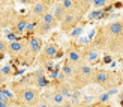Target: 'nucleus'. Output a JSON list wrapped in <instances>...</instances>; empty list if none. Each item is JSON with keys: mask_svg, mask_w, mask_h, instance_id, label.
I'll return each mask as SVG.
<instances>
[{"mask_svg": "<svg viewBox=\"0 0 123 107\" xmlns=\"http://www.w3.org/2000/svg\"><path fill=\"white\" fill-rule=\"evenodd\" d=\"M95 47L108 53H123V18L110 21L98 29Z\"/></svg>", "mask_w": 123, "mask_h": 107, "instance_id": "nucleus-1", "label": "nucleus"}, {"mask_svg": "<svg viewBox=\"0 0 123 107\" xmlns=\"http://www.w3.org/2000/svg\"><path fill=\"white\" fill-rule=\"evenodd\" d=\"M12 92L15 93V98L20 100V103L35 106L41 100V92L36 86L24 85V83H14L12 85Z\"/></svg>", "mask_w": 123, "mask_h": 107, "instance_id": "nucleus-2", "label": "nucleus"}, {"mask_svg": "<svg viewBox=\"0 0 123 107\" xmlns=\"http://www.w3.org/2000/svg\"><path fill=\"white\" fill-rule=\"evenodd\" d=\"M92 74H93V68H92L90 64L81 62L80 65H77L75 74L71 77L72 78V81H71L72 87L74 89H81V87L92 83Z\"/></svg>", "mask_w": 123, "mask_h": 107, "instance_id": "nucleus-3", "label": "nucleus"}, {"mask_svg": "<svg viewBox=\"0 0 123 107\" xmlns=\"http://www.w3.org/2000/svg\"><path fill=\"white\" fill-rule=\"evenodd\" d=\"M42 47H44V42H42V36H38V35H33L27 39V48L24 54L21 56V59L26 62V64H32L33 59L41 53Z\"/></svg>", "mask_w": 123, "mask_h": 107, "instance_id": "nucleus-4", "label": "nucleus"}, {"mask_svg": "<svg viewBox=\"0 0 123 107\" xmlns=\"http://www.w3.org/2000/svg\"><path fill=\"white\" fill-rule=\"evenodd\" d=\"M81 17L83 15L80 14L78 11H66L65 17L62 18V21H60V29L63 30V32H66V33H71L72 30L78 26Z\"/></svg>", "mask_w": 123, "mask_h": 107, "instance_id": "nucleus-5", "label": "nucleus"}, {"mask_svg": "<svg viewBox=\"0 0 123 107\" xmlns=\"http://www.w3.org/2000/svg\"><path fill=\"white\" fill-rule=\"evenodd\" d=\"M27 21H29V17L27 15H23V14H18L15 12L14 14V18L9 24V30L15 35H24L26 33V29H27Z\"/></svg>", "mask_w": 123, "mask_h": 107, "instance_id": "nucleus-6", "label": "nucleus"}, {"mask_svg": "<svg viewBox=\"0 0 123 107\" xmlns=\"http://www.w3.org/2000/svg\"><path fill=\"white\" fill-rule=\"evenodd\" d=\"M114 80V75L111 72H108L105 70H96L92 74V83H95L98 86L102 87H110Z\"/></svg>", "mask_w": 123, "mask_h": 107, "instance_id": "nucleus-7", "label": "nucleus"}, {"mask_svg": "<svg viewBox=\"0 0 123 107\" xmlns=\"http://www.w3.org/2000/svg\"><path fill=\"white\" fill-rule=\"evenodd\" d=\"M59 53V47L56 42H47L41 50V56H39V64H48L50 60H53L54 57H57Z\"/></svg>", "mask_w": 123, "mask_h": 107, "instance_id": "nucleus-8", "label": "nucleus"}, {"mask_svg": "<svg viewBox=\"0 0 123 107\" xmlns=\"http://www.w3.org/2000/svg\"><path fill=\"white\" fill-rule=\"evenodd\" d=\"M27 48V41H21V39H14V41H8V47H6V53L12 57H21Z\"/></svg>", "mask_w": 123, "mask_h": 107, "instance_id": "nucleus-9", "label": "nucleus"}, {"mask_svg": "<svg viewBox=\"0 0 123 107\" xmlns=\"http://www.w3.org/2000/svg\"><path fill=\"white\" fill-rule=\"evenodd\" d=\"M51 6H53V5H48V3H45V2H41V0H38V2H35L32 6H30V9H29V17L39 20V18L44 15L47 11L51 9Z\"/></svg>", "mask_w": 123, "mask_h": 107, "instance_id": "nucleus-10", "label": "nucleus"}, {"mask_svg": "<svg viewBox=\"0 0 123 107\" xmlns=\"http://www.w3.org/2000/svg\"><path fill=\"white\" fill-rule=\"evenodd\" d=\"M66 60L68 62H71L72 65H80L83 62V53H81V50H78L75 47H69L66 50Z\"/></svg>", "mask_w": 123, "mask_h": 107, "instance_id": "nucleus-11", "label": "nucleus"}, {"mask_svg": "<svg viewBox=\"0 0 123 107\" xmlns=\"http://www.w3.org/2000/svg\"><path fill=\"white\" fill-rule=\"evenodd\" d=\"M56 91H59L66 100H71L72 95H74V87H72V85L69 83V81H66V80L59 81V83L56 85Z\"/></svg>", "mask_w": 123, "mask_h": 107, "instance_id": "nucleus-12", "label": "nucleus"}, {"mask_svg": "<svg viewBox=\"0 0 123 107\" xmlns=\"http://www.w3.org/2000/svg\"><path fill=\"white\" fill-rule=\"evenodd\" d=\"M54 29L53 24H48V23H44V21H38V24H36V29H35V35L38 36H44V35H48L51 32V30Z\"/></svg>", "mask_w": 123, "mask_h": 107, "instance_id": "nucleus-13", "label": "nucleus"}, {"mask_svg": "<svg viewBox=\"0 0 123 107\" xmlns=\"http://www.w3.org/2000/svg\"><path fill=\"white\" fill-rule=\"evenodd\" d=\"M83 53V62H86V64H93V62L98 60V51L93 48V47H90V48H86Z\"/></svg>", "mask_w": 123, "mask_h": 107, "instance_id": "nucleus-14", "label": "nucleus"}, {"mask_svg": "<svg viewBox=\"0 0 123 107\" xmlns=\"http://www.w3.org/2000/svg\"><path fill=\"white\" fill-rule=\"evenodd\" d=\"M92 2L93 0H75V11H78L81 15L87 14L89 9L92 8Z\"/></svg>", "mask_w": 123, "mask_h": 107, "instance_id": "nucleus-15", "label": "nucleus"}, {"mask_svg": "<svg viewBox=\"0 0 123 107\" xmlns=\"http://www.w3.org/2000/svg\"><path fill=\"white\" fill-rule=\"evenodd\" d=\"M35 85H36V87H47L48 86V80L45 78V75H44V72L42 71H36L35 72Z\"/></svg>", "mask_w": 123, "mask_h": 107, "instance_id": "nucleus-16", "label": "nucleus"}, {"mask_svg": "<svg viewBox=\"0 0 123 107\" xmlns=\"http://www.w3.org/2000/svg\"><path fill=\"white\" fill-rule=\"evenodd\" d=\"M53 15H54V18H56V21L57 23H60L62 21V18L65 17V14H66V11H65V8L62 6L60 3H57V5H54V8H53Z\"/></svg>", "mask_w": 123, "mask_h": 107, "instance_id": "nucleus-17", "label": "nucleus"}, {"mask_svg": "<svg viewBox=\"0 0 123 107\" xmlns=\"http://www.w3.org/2000/svg\"><path fill=\"white\" fill-rule=\"evenodd\" d=\"M50 100H51V103H54V104H66V101H68V100L62 95L59 91L51 92L50 93Z\"/></svg>", "mask_w": 123, "mask_h": 107, "instance_id": "nucleus-18", "label": "nucleus"}, {"mask_svg": "<svg viewBox=\"0 0 123 107\" xmlns=\"http://www.w3.org/2000/svg\"><path fill=\"white\" fill-rule=\"evenodd\" d=\"M41 21H44V23H48V24H53L54 27L57 26V21H56V18H54V15H53V12H51V9L50 11H47L44 15H42L41 18H39Z\"/></svg>", "mask_w": 123, "mask_h": 107, "instance_id": "nucleus-19", "label": "nucleus"}, {"mask_svg": "<svg viewBox=\"0 0 123 107\" xmlns=\"http://www.w3.org/2000/svg\"><path fill=\"white\" fill-rule=\"evenodd\" d=\"M75 65H72L71 64V62H65V65H63V68H62V72H63L65 75H66V77H72V75L74 74H75Z\"/></svg>", "mask_w": 123, "mask_h": 107, "instance_id": "nucleus-20", "label": "nucleus"}, {"mask_svg": "<svg viewBox=\"0 0 123 107\" xmlns=\"http://www.w3.org/2000/svg\"><path fill=\"white\" fill-rule=\"evenodd\" d=\"M111 2H113V0H93V2H92V8L102 9V8H105V6H108Z\"/></svg>", "mask_w": 123, "mask_h": 107, "instance_id": "nucleus-21", "label": "nucleus"}, {"mask_svg": "<svg viewBox=\"0 0 123 107\" xmlns=\"http://www.w3.org/2000/svg\"><path fill=\"white\" fill-rule=\"evenodd\" d=\"M60 5L65 8V11H75V0H62Z\"/></svg>", "mask_w": 123, "mask_h": 107, "instance_id": "nucleus-22", "label": "nucleus"}, {"mask_svg": "<svg viewBox=\"0 0 123 107\" xmlns=\"http://www.w3.org/2000/svg\"><path fill=\"white\" fill-rule=\"evenodd\" d=\"M0 71H2V72H3L8 78L14 75V70H12V66H11V65H3L2 68H0Z\"/></svg>", "mask_w": 123, "mask_h": 107, "instance_id": "nucleus-23", "label": "nucleus"}, {"mask_svg": "<svg viewBox=\"0 0 123 107\" xmlns=\"http://www.w3.org/2000/svg\"><path fill=\"white\" fill-rule=\"evenodd\" d=\"M6 47H8V41L3 39V38H0V53L2 54L6 53Z\"/></svg>", "mask_w": 123, "mask_h": 107, "instance_id": "nucleus-24", "label": "nucleus"}, {"mask_svg": "<svg viewBox=\"0 0 123 107\" xmlns=\"http://www.w3.org/2000/svg\"><path fill=\"white\" fill-rule=\"evenodd\" d=\"M33 107H50V103H48L47 100H42V98H41V100H39V101L36 103Z\"/></svg>", "mask_w": 123, "mask_h": 107, "instance_id": "nucleus-25", "label": "nucleus"}, {"mask_svg": "<svg viewBox=\"0 0 123 107\" xmlns=\"http://www.w3.org/2000/svg\"><path fill=\"white\" fill-rule=\"evenodd\" d=\"M6 81H8V77L0 71V86H3V85H6Z\"/></svg>", "mask_w": 123, "mask_h": 107, "instance_id": "nucleus-26", "label": "nucleus"}, {"mask_svg": "<svg viewBox=\"0 0 123 107\" xmlns=\"http://www.w3.org/2000/svg\"><path fill=\"white\" fill-rule=\"evenodd\" d=\"M11 101H6V100H0V107H8Z\"/></svg>", "mask_w": 123, "mask_h": 107, "instance_id": "nucleus-27", "label": "nucleus"}, {"mask_svg": "<svg viewBox=\"0 0 123 107\" xmlns=\"http://www.w3.org/2000/svg\"><path fill=\"white\" fill-rule=\"evenodd\" d=\"M6 8V0H0V11Z\"/></svg>", "mask_w": 123, "mask_h": 107, "instance_id": "nucleus-28", "label": "nucleus"}, {"mask_svg": "<svg viewBox=\"0 0 123 107\" xmlns=\"http://www.w3.org/2000/svg\"><path fill=\"white\" fill-rule=\"evenodd\" d=\"M50 107H66L65 104H54V103H50Z\"/></svg>", "mask_w": 123, "mask_h": 107, "instance_id": "nucleus-29", "label": "nucleus"}, {"mask_svg": "<svg viewBox=\"0 0 123 107\" xmlns=\"http://www.w3.org/2000/svg\"><path fill=\"white\" fill-rule=\"evenodd\" d=\"M8 107H18V104H17L15 101H11V103L8 104Z\"/></svg>", "mask_w": 123, "mask_h": 107, "instance_id": "nucleus-30", "label": "nucleus"}, {"mask_svg": "<svg viewBox=\"0 0 123 107\" xmlns=\"http://www.w3.org/2000/svg\"><path fill=\"white\" fill-rule=\"evenodd\" d=\"M18 107H33V106H29V104H24V103H20Z\"/></svg>", "mask_w": 123, "mask_h": 107, "instance_id": "nucleus-31", "label": "nucleus"}, {"mask_svg": "<svg viewBox=\"0 0 123 107\" xmlns=\"http://www.w3.org/2000/svg\"><path fill=\"white\" fill-rule=\"evenodd\" d=\"M41 2H45V3H48V5H53L54 0H41Z\"/></svg>", "mask_w": 123, "mask_h": 107, "instance_id": "nucleus-32", "label": "nucleus"}, {"mask_svg": "<svg viewBox=\"0 0 123 107\" xmlns=\"http://www.w3.org/2000/svg\"><path fill=\"white\" fill-rule=\"evenodd\" d=\"M15 2H17V3H20V5H21V3H23V0H15Z\"/></svg>", "mask_w": 123, "mask_h": 107, "instance_id": "nucleus-33", "label": "nucleus"}, {"mask_svg": "<svg viewBox=\"0 0 123 107\" xmlns=\"http://www.w3.org/2000/svg\"><path fill=\"white\" fill-rule=\"evenodd\" d=\"M74 107H87V106H74Z\"/></svg>", "mask_w": 123, "mask_h": 107, "instance_id": "nucleus-34", "label": "nucleus"}]
</instances>
